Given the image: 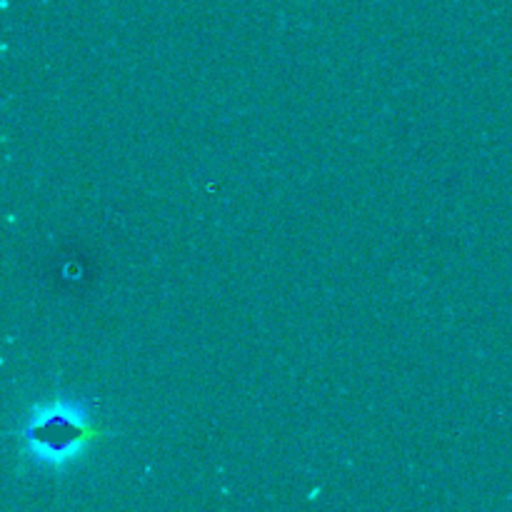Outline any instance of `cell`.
Returning <instances> with one entry per match:
<instances>
[{
	"instance_id": "obj_1",
	"label": "cell",
	"mask_w": 512,
	"mask_h": 512,
	"mask_svg": "<svg viewBox=\"0 0 512 512\" xmlns=\"http://www.w3.org/2000/svg\"><path fill=\"white\" fill-rule=\"evenodd\" d=\"M110 435H113L110 430L98 428L90 420L83 403L68 398L35 405L28 423L20 430L28 453L48 468H65L78 460L90 445Z\"/></svg>"
}]
</instances>
